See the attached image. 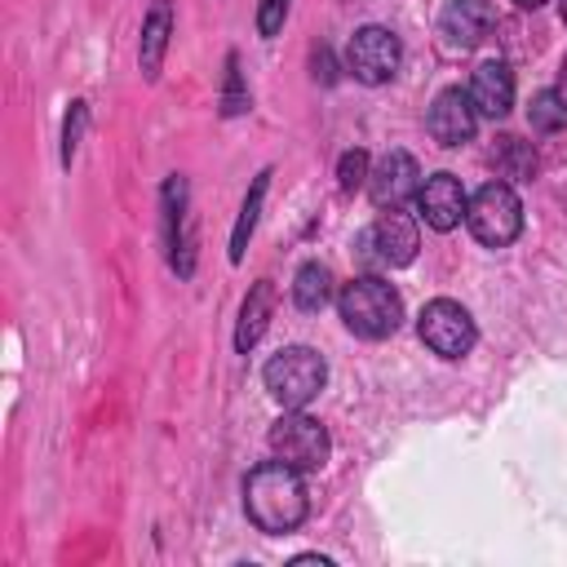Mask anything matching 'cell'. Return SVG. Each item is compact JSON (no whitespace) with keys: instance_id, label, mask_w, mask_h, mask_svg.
<instances>
[{"instance_id":"cell-19","label":"cell","mask_w":567,"mask_h":567,"mask_svg":"<svg viewBox=\"0 0 567 567\" xmlns=\"http://www.w3.org/2000/svg\"><path fill=\"white\" fill-rule=\"evenodd\" d=\"M527 124H532L536 133H558V128L567 124V97H563L558 89H540V93L532 97V106H527Z\"/></svg>"},{"instance_id":"cell-3","label":"cell","mask_w":567,"mask_h":567,"mask_svg":"<svg viewBox=\"0 0 567 567\" xmlns=\"http://www.w3.org/2000/svg\"><path fill=\"white\" fill-rule=\"evenodd\" d=\"M261 381H266V390H270L275 403H284V408H306V403L323 390L328 363H323V354L310 350V346H288V350H279V354L266 363Z\"/></svg>"},{"instance_id":"cell-10","label":"cell","mask_w":567,"mask_h":567,"mask_svg":"<svg viewBox=\"0 0 567 567\" xmlns=\"http://www.w3.org/2000/svg\"><path fill=\"white\" fill-rule=\"evenodd\" d=\"M164 248H168V266L186 279L195 270V235L186 213V182L177 173L164 182Z\"/></svg>"},{"instance_id":"cell-20","label":"cell","mask_w":567,"mask_h":567,"mask_svg":"<svg viewBox=\"0 0 567 567\" xmlns=\"http://www.w3.org/2000/svg\"><path fill=\"white\" fill-rule=\"evenodd\" d=\"M252 106V97H248V89H244V75H239V58L235 53H226V84H221V115L230 120V115H244Z\"/></svg>"},{"instance_id":"cell-2","label":"cell","mask_w":567,"mask_h":567,"mask_svg":"<svg viewBox=\"0 0 567 567\" xmlns=\"http://www.w3.org/2000/svg\"><path fill=\"white\" fill-rule=\"evenodd\" d=\"M337 310L346 319V328L354 337H368V341H381V337H394L399 323H403V297L394 292V284H385L381 275H359L341 288L337 297Z\"/></svg>"},{"instance_id":"cell-11","label":"cell","mask_w":567,"mask_h":567,"mask_svg":"<svg viewBox=\"0 0 567 567\" xmlns=\"http://www.w3.org/2000/svg\"><path fill=\"white\" fill-rule=\"evenodd\" d=\"M425 128L439 146H465L478 128V111H474V97L470 89H443L425 115Z\"/></svg>"},{"instance_id":"cell-6","label":"cell","mask_w":567,"mask_h":567,"mask_svg":"<svg viewBox=\"0 0 567 567\" xmlns=\"http://www.w3.org/2000/svg\"><path fill=\"white\" fill-rule=\"evenodd\" d=\"M416 332H421V341H425L439 359H461V354H470L474 341H478V328H474L470 310H465L461 301H452V297H434V301L421 310Z\"/></svg>"},{"instance_id":"cell-27","label":"cell","mask_w":567,"mask_h":567,"mask_svg":"<svg viewBox=\"0 0 567 567\" xmlns=\"http://www.w3.org/2000/svg\"><path fill=\"white\" fill-rule=\"evenodd\" d=\"M558 9H563V22H567V0H558Z\"/></svg>"},{"instance_id":"cell-12","label":"cell","mask_w":567,"mask_h":567,"mask_svg":"<svg viewBox=\"0 0 567 567\" xmlns=\"http://www.w3.org/2000/svg\"><path fill=\"white\" fill-rule=\"evenodd\" d=\"M416 208H421L430 230H452V226H461L470 199H465V186L452 173H430L416 190Z\"/></svg>"},{"instance_id":"cell-4","label":"cell","mask_w":567,"mask_h":567,"mask_svg":"<svg viewBox=\"0 0 567 567\" xmlns=\"http://www.w3.org/2000/svg\"><path fill=\"white\" fill-rule=\"evenodd\" d=\"M465 221H470V230H474L478 244L505 248V244H514L518 230H523V204H518V195H514L509 182H487V186L470 199Z\"/></svg>"},{"instance_id":"cell-18","label":"cell","mask_w":567,"mask_h":567,"mask_svg":"<svg viewBox=\"0 0 567 567\" xmlns=\"http://www.w3.org/2000/svg\"><path fill=\"white\" fill-rule=\"evenodd\" d=\"M292 301L301 306V310H323L328 301H332V270L323 266V261H306L301 270H297V279H292Z\"/></svg>"},{"instance_id":"cell-24","label":"cell","mask_w":567,"mask_h":567,"mask_svg":"<svg viewBox=\"0 0 567 567\" xmlns=\"http://www.w3.org/2000/svg\"><path fill=\"white\" fill-rule=\"evenodd\" d=\"M288 4H292V0H257V31H261L266 40L284 31V22H288Z\"/></svg>"},{"instance_id":"cell-7","label":"cell","mask_w":567,"mask_h":567,"mask_svg":"<svg viewBox=\"0 0 567 567\" xmlns=\"http://www.w3.org/2000/svg\"><path fill=\"white\" fill-rule=\"evenodd\" d=\"M359 261H368V266H377V270H399V266H408L412 257H416V226L399 213V208H390V213H381L363 235H359Z\"/></svg>"},{"instance_id":"cell-23","label":"cell","mask_w":567,"mask_h":567,"mask_svg":"<svg viewBox=\"0 0 567 567\" xmlns=\"http://www.w3.org/2000/svg\"><path fill=\"white\" fill-rule=\"evenodd\" d=\"M84 124H89V106H84V102H71V115H66V128H62V164H66V168H71V159H75V146H80Z\"/></svg>"},{"instance_id":"cell-9","label":"cell","mask_w":567,"mask_h":567,"mask_svg":"<svg viewBox=\"0 0 567 567\" xmlns=\"http://www.w3.org/2000/svg\"><path fill=\"white\" fill-rule=\"evenodd\" d=\"M416 190H421V168L408 151H385L377 159V168L368 173V195L381 213L403 208L408 199H416Z\"/></svg>"},{"instance_id":"cell-14","label":"cell","mask_w":567,"mask_h":567,"mask_svg":"<svg viewBox=\"0 0 567 567\" xmlns=\"http://www.w3.org/2000/svg\"><path fill=\"white\" fill-rule=\"evenodd\" d=\"M470 97H474V111L487 115V120L509 115V106H514V71L505 62H496V58L483 62L474 71V80H470Z\"/></svg>"},{"instance_id":"cell-26","label":"cell","mask_w":567,"mask_h":567,"mask_svg":"<svg viewBox=\"0 0 567 567\" xmlns=\"http://www.w3.org/2000/svg\"><path fill=\"white\" fill-rule=\"evenodd\" d=\"M558 93H563V97H567V62H563V89H558Z\"/></svg>"},{"instance_id":"cell-15","label":"cell","mask_w":567,"mask_h":567,"mask_svg":"<svg viewBox=\"0 0 567 567\" xmlns=\"http://www.w3.org/2000/svg\"><path fill=\"white\" fill-rule=\"evenodd\" d=\"M168 35H173V4L155 0L146 9V18H142V44H137V62H142L146 80H159V66H164V53H168Z\"/></svg>"},{"instance_id":"cell-16","label":"cell","mask_w":567,"mask_h":567,"mask_svg":"<svg viewBox=\"0 0 567 567\" xmlns=\"http://www.w3.org/2000/svg\"><path fill=\"white\" fill-rule=\"evenodd\" d=\"M270 310H275V288H270V279H257V284L248 288V297H244V306H239V323H235V350H239V354H248V350L266 337Z\"/></svg>"},{"instance_id":"cell-25","label":"cell","mask_w":567,"mask_h":567,"mask_svg":"<svg viewBox=\"0 0 567 567\" xmlns=\"http://www.w3.org/2000/svg\"><path fill=\"white\" fill-rule=\"evenodd\" d=\"M518 4H523V9H540L545 0H518Z\"/></svg>"},{"instance_id":"cell-8","label":"cell","mask_w":567,"mask_h":567,"mask_svg":"<svg viewBox=\"0 0 567 567\" xmlns=\"http://www.w3.org/2000/svg\"><path fill=\"white\" fill-rule=\"evenodd\" d=\"M399 62H403V44H399V35L385 31V27H359V31L350 35V44H346V71H350L354 80H363V84H385V80H394Z\"/></svg>"},{"instance_id":"cell-21","label":"cell","mask_w":567,"mask_h":567,"mask_svg":"<svg viewBox=\"0 0 567 567\" xmlns=\"http://www.w3.org/2000/svg\"><path fill=\"white\" fill-rule=\"evenodd\" d=\"M496 164H501V173L505 177H527L532 168H536V155L518 142V137H501V146H496V155H492Z\"/></svg>"},{"instance_id":"cell-5","label":"cell","mask_w":567,"mask_h":567,"mask_svg":"<svg viewBox=\"0 0 567 567\" xmlns=\"http://www.w3.org/2000/svg\"><path fill=\"white\" fill-rule=\"evenodd\" d=\"M270 452H275V461L310 474V470H323V461L332 452V439H328V430L315 416H306L301 408H288L270 425Z\"/></svg>"},{"instance_id":"cell-1","label":"cell","mask_w":567,"mask_h":567,"mask_svg":"<svg viewBox=\"0 0 567 567\" xmlns=\"http://www.w3.org/2000/svg\"><path fill=\"white\" fill-rule=\"evenodd\" d=\"M244 509L248 518L266 532V536H284V532H297L310 501H306V483H301V470L284 465V461H266L248 474L244 483Z\"/></svg>"},{"instance_id":"cell-17","label":"cell","mask_w":567,"mask_h":567,"mask_svg":"<svg viewBox=\"0 0 567 567\" xmlns=\"http://www.w3.org/2000/svg\"><path fill=\"white\" fill-rule=\"evenodd\" d=\"M266 186H270V168H261L248 186V199L239 204V217H235V230H230V261H244V248L257 230V217H261V204H266Z\"/></svg>"},{"instance_id":"cell-22","label":"cell","mask_w":567,"mask_h":567,"mask_svg":"<svg viewBox=\"0 0 567 567\" xmlns=\"http://www.w3.org/2000/svg\"><path fill=\"white\" fill-rule=\"evenodd\" d=\"M368 173H372V168H368V155H363V151H346L341 164H337V182H341L346 195H354V190L368 182Z\"/></svg>"},{"instance_id":"cell-13","label":"cell","mask_w":567,"mask_h":567,"mask_svg":"<svg viewBox=\"0 0 567 567\" xmlns=\"http://www.w3.org/2000/svg\"><path fill=\"white\" fill-rule=\"evenodd\" d=\"M496 27V13L487 0H447L443 4V18H439V31L447 35L452 49H474L487 40V31Z\"/></svg>"}]
</instances>
